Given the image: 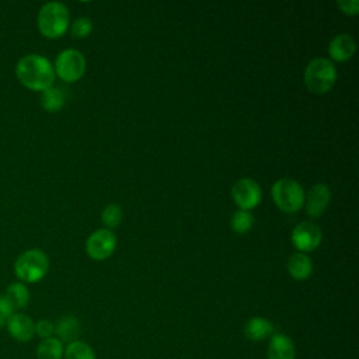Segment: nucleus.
<instances>
[{
    "instance_id": "nucleus-16",
    "label": "nucleus",
    "mask_w": 359,
    "mask_h": 359,
    "mask_svg": "<svg viewBox=\"0 0 359 359\" xmlns=\"http://www.w3.org/2000/svg\"><path fill=\"white\" fill-rule=\"evenodd\" d=\"M55 332L60 342H73L77 341L80 335V323L73 316H65L57 320L55 324Z\"/></svg>"
},
{
    "instance_id": "nucleus-4",
    "label": "nucleus",
    "mask_w": 359,
    "mask_h": 359,
    "mask_svg": "<svg viewBox=\"0 0 359 359\" xmlns=\"http://www.w3.org/2000/svg\"><path fill=\"white\" fill-rule=\"evenodd\" d=\"M337 83V69L330 59L316 57L304 69V84L314 94L328 93Z\"/></svg>"
},
{
    "instance_id": "nucleus-2",
    "label": "nucleus",
    "mask_w": 359,
    "mask_h": 359,
    "mask_svg": "<svg viewBox=\"0 0 359 359\" xmlns=\"http://www.w3.org/2000/svg\"><path fill=\"white\" fill-rule=\"evenodd\" d=\"M38 29L49 39H56L65 35L70 24V14L67 7L59 1H49L43 4L38 13Z\"/></svg>"
},
{
    "instance_id": "nucleus-10",
    "label": "nucleus",
    "mask_w": 359,
    "mask_h": 359,
    "mask_svg": "<svg viewBox=\"0 0 359 359\" xmlns=\"http://www.w3.org/2000/svg\"><path fill=\"white\" fill-rule=\"evenodd\" d=\"M7 332L17 342H28L35 335V323L24 313H14L6 323Z\"/></svg>"
},
{
    "instance_id": "nucleus-12",
    "label": "nucleus",
    "mask_w": 359,
    "mask_h": 359,
    "mask_svg": "<svg viewBox=\"0 0 359 359\" xmlns=\"http://www.w3.org/2000/svg\"><path fill=\"white\" fill-rule=\"evenodd\" d=\"M356 50L355 39L348 34H339L334 36L328 45V55L335 62L349 60Z\"/></svg>"
},
{
    "instance_id": "nucleus-20",
    "label": "nucleus",
    "mask_w": 359,
    "mask_h": 359,
    "mask_svg": "<svg viewBox=\"0 0 359 359\" xmlns=\"http://www.w3.org/2000/svg\"><path fill=\"white\" fill-rule=\"evenodd\" d=\"M65 359H95L94 349L84 341H73L63 351Z\"/></svg>"
},
{
    "instance_id": "nucleus-11",
    "label": "nucleus",
    "mask_w": 359,
    "mask_h": 359,
    "mask_svg": "<svg viewBox=\"0 0 359 359\" xmlns=\"http://www.w3.org/2000/svg\"><path fill=\"white\" fill-rule=\"evenodd\" d=\"M331 201V191L325 184H316L310 188L306 202V212L310 217L316 219L323 215Z\"/></svg>"
},
{
    "instance_id": "nucleus-21",
    "label": "nucleus",
    "mask_w": 359,
    "mask_h": 359,
    "mask_svg": "<svg viewBox=\"0 0 359 359\" xmlns=\"http://www.w3.org/2000/svg\"><path fill=\"white\" fill-rule=\"evenodd\" d=\"M230 224H231V229L233 231L238 233V234H244L247 231H250L254 226V216L247 212V210H236L231 216V220H230Z\"/></svg>"
},
{
    "instance_id": "nucleus-3",
    "label": "nucleus",
    "mask_w": 359,
    "mask_h": 359,
    "mask_svg": "<svg viewBox=\"0 0 359 359\" xmlns=\"http://www.w3.org/2000/svg\"><path fill=\"white\" fill-rule=\"evenodd\" d=\"M49 269V258L39 248H31L20 254L14 262V273L22 283H36L45 278Z\"/></svg>"
},
{
    "instance_id": "nucleus-23",
    "label": "nucleus",
    "mask_w": 359,
    "mask_h": 359,
    "mask_svg": "<svg viewBox=\"0 0 359 359\" xmlns=\"http://www.w3.org/2000/svg\"><path fill=\"white\" fill-rule=\"evenodd\" d=\"M91 31H93V22L87 17H79L70 25V34L73 38H77V39L88 36Z\"/></svg>"
},
{
    "instance_id": "nucleus-24",
    "label": "nucleus",
    "mask_w": 359,
    "mask_h": 359,
    "mask_svg": "<svg viewBox=\"0 0 359 359\" xmlns=\"http://www.w3.org/2000/svg\"><path fill=\"white\" fill-rule=\"evenodd\" d=\"M55 332V324L48 318H41L35 323V335H38L42 339L50 338Z\"/></svg>"
},
{
    "instance_id": "nucleus-5",
    "label": "nucleus",
    "mask_w": 359,
    "mask_h": 359,
    "mask_svg": "<svg viewBox=\"0 0 359 359\" xmlns=\"http://www.w3.org/2000/svg\"><path fill=\"white\" fill-rule=\"evenodd\" d=\"M275 205L285 213H294L303 208L304 191L303 187L292 178L278 180L271 189Z\"/></svg>"
},
{
    "instance_id": "nucleus-14",
    "label": "nucleus",
    "mask_w": 359,
    "mask_h": 359,
    "mask_svg": "<svg viewBox=\"0 0 359 359\" xmlns=\"http://www.w3.org/2000/svg\"><path fill=\"white\" fill-rule=\"evenodd\" d=\"M243 332L247 339L252 342H259L272 335L273 325L265 317H251L244 324Z\"/></svg>"
},
{
    "instance_id": "nucleus-25",
    "label": "nucleus",
    "mask_w": 359,
    "mask_h": 359,
    "mask_svg": "<svg viewBox=\"0 0 359 359\" xmlns=\"http://www.w3.org/2000/svg\"><path fill=\"white\" fill-rule=\"evenodd\" d=\"M14 307L10 303V300L6 297V294H0V328H3L7 323V320L14 314Z\"/></svg>"
},
{
    "instance_id": "nucleus-19",
    "label": "nucleus",
    "mask_w": 359,
    "mask_h": 359,
    "mask_svg": "<svg viewBox=\"0 0 359 359\" xmlns=\"http://www.w3.org/2000/svg\"><path fill=\"white\" fill-rule=\"evenodd\" d=\"M6 297L10 300L14 309H24L29 303V290L22 282H13L6 290Z\"/></svg>"
},
{
    "instance_id": "nucleus-8",
    "label": "nucleus",
    "mask_w": 359,
    "mask_h": 359,
    "mask_svg": "<svg viewBox=\"0 0 359 359\" xmlns=\"http://www.w3.org/2000/svg\"><path fill=\"white\" fill-rule=\"evenodd\" d=\"M262 191L252 178H240L231 187V198L241 210H251L261 202Z\"/></svg>"
},
{
    "instance_id": "nucleus-1",
    "label": "nucleus",
    "mask_w": 359,
    "mask_h": 359,
    "mask_svg": "<svg viewBox=\"0 0 359 359\" xmlns=\"http://www.w3.org/2000/svg\"><path fill=\"white\" fill-rule=\"evenodd\" d=\"M18 81L32 91H45L53 86L55 70L53 65L42 55L29 53L22 56L15 66Z\"/></svg>"
},
{
    "instance_id": "nucleus-7",
    "label": "nucleus",
    "mask_w": 359,
    "mask_h": 359,
    "mask_svg": "<svg viewBox=\"0 0 359 359\" xmlns=\"http://www.w3.org/2000/svg\"><path fill=\"white\" fill-rule=\"evenodd\" d=\"M116 247V237L109 229H98L86 240V252L95 261L109 258Z\"/></svg>"
},
{
    "instance_id": "nucleus-15",
    "label": "nucleus",
    "mask_w": 359,
    "mask_h": 359,
    "mask_svg": "<svg viewBox=\"0 0 359 359\" xmlns=\"http://www.w3.org/2000/svg\"><path fill=\"white\" fill-rule=\"evenodd\" d=\"M287 272L296 280L307 279L313 272L311 259L303 252H294L289 257L287 261Z\"/></svg>"
},
{
    "instance_id": "nucleus-9",
    "label": "nucleus",
    "mask_w": 359,
    "mask_h": 359,
    "mask_svg": "<svg viewBox=\"0 0 359 359\" xmlns=\"http://www.w3.org/2000/svg\"><path fill=\"white\" fill-rule=\"evenodd\" d=\"M290 240L293 243V245L297 248V252H309V251H314L321 240H323V234L318 226H316L311 222H303L294 226V229L292 230V236Z\"/></svg>"
},
{
    "instance_id": "nucleus-18",
    "label": "nucleus",
    "mask_w": 359,
    "mask_h": 359,
    "mask_svg": "<svg viewBox=\"0 0 359 359\" xmlns=\"http://www.w3.org/2000/svg\"><path fill=\"white\" fill-rule=\"evenodd\" d=\"M41 105L48 112H57L65 105V93L59 87H49L41 94Z\"/></svg>"
},
{
    "instance_id": "nucleus-13",
    "label": "nucleus",
    "mask_w": 359,
    "mask_h": 359,
    "mask_svg": "<svg viewBox=\"0 0 359 359\" xmlns=\"http://www.w3.org/2000/svg\"><path fill=\"white\" fill-rule=\"evenodd\" d=\"M268 359H294L296 348L293 341L285 334H273L268 345Z\"/></svg>"
},
{
    "instance_id": "nucleus-26",
    "label": "nucleus",
    "mask_w": 359,
    "mask_h": 359,
    "mask_svg": "<svg viewBox=\"0 0 359 359\" xmlns=\"http://www.w3.org/2000/svg\"><path fill=\"white\" fill-rule=\"evenodd\" d=\"M337 6L345 15H356L359 13L358 0H341V1H337Z\"/></svg>"
},
{
    "instance_id": "nucleus-22",
    "label": "nucleus",
    "mask_w": 359,
    "mask_h": 359,
    "mask_svg": "<svg viewBox=\"0 0 359 359\" xmlns=\"http://www.w3.org/2000/svg\"><path fill=\"white\" fill-rule=\"evenodd\" d=\"M123 219V213L119 205L116 203H109L104 208L102 213H101V220L102 223L108 227V229H114L116 227Z\"/></svg>"
},
{
    "instance_id": "nucleus-17",
    "label": "nucleus",
    "mask_w": 359,
    "mask_h": 359,
    "mask_svg": "<svg viewBox=\"0 0 359 359\" xmlns=\"http://www.w3.org/2000/svg\"><path fill=\"white\" fill-rule=\"evenodd\" d=\"M63 342L57 338L50 337L42 339L36 346V359H62L63 358Z\"/></svg>"
},
{
    "instance_id": "nucleus-6",
    "label": "nucleus",
    "mask_w": 359,
    "mask_h": 359,
    "mask_svg": "<svg viewBox=\"0 0 359 359\" xmlns=\"http://www.w3.org/2000/svg\"><path fill=\"white\" fill-rule=\"evenodd\" d=\"M55 76L66 83H74L80 80L86 72V57L77 49L62 50L53 65Z\"/></svg>"
}]
</instances>
